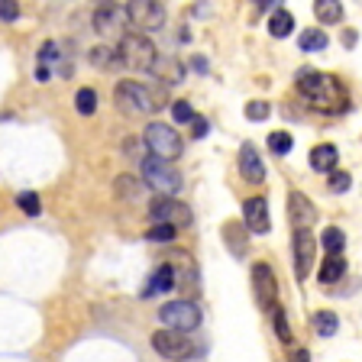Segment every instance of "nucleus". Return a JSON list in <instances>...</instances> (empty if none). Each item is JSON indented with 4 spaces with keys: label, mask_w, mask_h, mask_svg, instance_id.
<instances>
[{
    "label": "nucleus",
    "mask_w": 362,
    "mask_h": 362,
    "mask_svg": "<svg viewBox=\"0 0 362 362\" xmlns=\"http://www.w3.org/2000/svg\"><path fill=\"white\" fill-rule=\"evenodd\" d=\"M298 90L324 113L346 110V94H343L337 78H330V75H320V71L304 68V71H298Z\"/></svg>",
    "instance_id": "1"
},
{
    "label": "nucleus",
    "mask_w": 362,
    "mask_h": 362,
    "mask_svg": "<svg viewBox=\"0 0 362 362\" xmlns=\"http://www.w3.org/2000/svg\"><path fill=\"white\" fill-rule=\"evenodd\" d=\"M113 104L120 107L123 113H152L158 104H162V94L149 90V84L120 81L113 88Z\"/></svg>",
    "instance_id": "2"
},
{
    "label": "nucleus",
    "mask_w": 362,
    "mask_h": 362,
    "mask_svg": "<svg viewBox=\"0 0 362 362\" xmlns=\"http://www.w3.org/2000/svg\"><path fill=\"white\" fill-rule=\"evenodd\" d=\"M120 62L133 71H152L158 62V52L156 45H152L149 36H139V33H129V36L120 39V49H117Z\"/></svg>",
    "instance_id": "3"
},
{
    "label": "nucleus",
    "mask_w": 362,
    "mask_h": 362,
    "mask_svg": "<svg viewBox=\"0 0 362 362\" xmlns=\"http://www.w3.org/2000/svg\"><path fill=\"white\" fill-rule=\"evenodd\" d=\"M143 143H146V149L152 152V158H162V162L178 158L181 149H185L178 129L168 127V123H149V127L143 129Z\"/></svg>",
    "instance_id": "4"
},
{
    "label": "nucleus",
    "mask_w": 362,
    "mask_h": 362,
    "mask_svg": "<svg viewBox=\"0 0 362 362\" xmlns=\"http://www.w3.org/2000/svg\"><path fill=\"white\" fill-rule=\"evenodd\" d=\"M143 178L152 191H158L162 197H172L181 191V172L172 165V162H162V158H143Z\"/></svg>",
    "instance_id": "5"
},
{
    "label": "nucleus",
    "mask_w": 362,
    "mask_h": 362,
    "mask_svg": "<svg viewBox=\"0 0 362 362\" xmlns=\"http://www.w3.org/2000/svg\"><path fill=\"white\" fill-rule=\"evenodd\" d=\"M168 272H172V281L175 288H181V291L188 294L185 301H191L197 291H201V272H197V262L191 252H185V249H175L172 256L165 259Z\"/></svg>",
    "instance_id": "6"
},
{
    "label": "nucleus",
    "mask_w": 362,
    "mask_h": 362,
    "mask_svg": "<svg viewBox=\"0 0 362 362\" xmlns=\"http://www.w3.org/2000/svg\"><path fill=\"white\" fill-rule=\"evenodd\" d=\"M158 320L165 324V330H175V333H191L201 327V308L194 301H168L158 308Z\"/></svg>",
    "instance_id": "7"
},
{
    "label": "nucleus",
    "mask_w": 362,
    "mask_h": 362,
    "mask_svg": "<svg viewBox=\"0 0 362 362\" xmlns=\"http://www.w3.org/2000/svg\"><path fill=\"white\" fill-rule=\"evenodd\" d=\"M252 298H256V308L265 310V314L279 308V279H275L269 262L252 265Z\"/></svg>",
    "instance_id": "8"
},
{
    "label": "nucleus",
    "mask_w": 362,
    "mask_h": 362,
    "mask_svg": "<svg viewBox=\"0 0 362 362\" xmlns=\"http://www.w3.org/2000/svg\"><path fill=\"white\" fill-rule=\"evenodd\" d=\"M149 217L156 220V223L175 226V230L194 223L191 207H188V204H181V201H175V197H152V201H149Z\"/></svg>",
    "instance_id": "9"
},
{
    "label": "nucleus",
    "mask_w": 362,
    "mask_h": 362,
    "mask_svg": "<svg viewBox=\"0 0 362 362\" xmlns=\"http://www.w3.org/2000/svg\"><path fill=\"white\" fill-rule=\"evenodd\" d=\"M123 13H127V23L139 26V30H158L165 23V4H158V0H129V4H123Z\"/></svg>",
    "instance_id": "10"
},
{
    "label": "nucleus",
    "mask_w": 362,
    "mask_h": 362,
    "mask_svg": "<svg viewBox=\"0 0 362 362\" xmlns=\"http://www.w3.org/2000/svg\"><path fill=\"white\" fill-rule=\"evenodd\" d=\"M152 349H156L162 359H188V356L197 353V346L191 343L185 333H175V330H156L152 333Z\"/></svg>",
    "instance_id": "11"
},
{
    "label": "nucleus",
    "mask_w": 362,
    "mask_h": 362,
    "mask_svg": "<svg viewBox=\"0 0 362 362\" xmlns=\"http://www.w3.org/2000/svg\"><path fill=\"white\" fill-rule=\"evenodd\" d=\"M291 252H294V279L304 281L314 272V259H317V240L310 236V230H294Z\"/></svg>",
    "instance_id": "12"
},
{
    "label": "nucleus",
    "mask_w": 362,
    "mask_h": 362,
    "mask_svg": "<svg viewBox=\"0 0 362 362\" xmlns=\"http://www.w3.org/2000/svg\"><path fill=\"white\" fill-rule=\"evenodd\" d=\"M123 26H127V13H123L120 4H98V10H94V30L100 36H123Z\"/></svg>",
    "instance_id": "13"
},
{
    "label": "nucleus",
    "mask_w": 362,
    "mask_h": 362,
    "mask_svg": "<svg viewBox=\"0 0 362 362\" xmlns=\"http://www.w3.org/2000/svg\"><path fill=\"white\" fill-rule=\"evenodd\" d=\"M288 220H291L294 230H310V223L317 220V207L308 194L301 191H291L288 194Z\"/></svg>",
    "instance_id": "14"
},
{
    "label": "nucleus",
    "mask_w": 362,
    "mask_h": 362,
    "mask_svg": "<svg viewBox=\"0 0 362 362\" xmlns=\"http://www.w3.org/2000/svg\"><path fill=\"white\" fill-rule=\"evenodd\" d=\"M243 214H246V233H256V236H265L272 230V220H269V201L265 197H249L243 204Z\"/></svg>",
    "instance_id": "15"
},
{
    "label": "nucleus",
    "mask_w": 362,
    "mask_h": 362,
    "mask_svg": "<svg viewBox=\"0 0 362 362\" xmlns=\"http://www.w3.org/2000/svg\"><path fill=\"white\" fill-rule=\"evenodd\" d=\"M240 175L249 181V185H262L265 181V165H262V156L252 143H243L240 146Z\"/></svg>",
    "instance_id": "16"
},
{
    "label": "nucleus",
    "mask_w": 362,
    "mask_h": 362,
    "mask_svg": "<svg viewBox=\"0 0 362 362\" xmlns=\"http://www.w3.org/2000/svg\"><path fill=\"white\" fill-rule=\"evenodd\" d=\"M246 240H249L246 226L236 223V220H226L223 223V243H226V249H230L236 259H246V249H249Z\"/></svg>",
    "instance_id": "17"
},
{
    "label": "nucleus",
    "mask_w": 362,
    "mask_h": 362,
    "mask_svg": "<svg viewBox=\"0 0 362 362\" xmlns=\"http://www.w3.org/2000/svg\"><path fill=\"white\" fill-rule=\"evenodd\" d=\"M308 162H310L314 172H333V165H337V146H330V143L314 146L310 156H308Z\"/></svg>",
    "instance_id": "18"
},
{
    "label": "nucleus",
    "mask_w": 362,
    "mask_h": 362,
    "mask_svg": "<svg viewBox=\"0 0 362 362\" xmlns=\"http://www.w3.org/2000/svg\"><path fill=\"white\" fill-rule=\"evenodd\" d=\"M162 291H175V281H172L168 265H158L156 269V275H152V279L146 281V288H143V298H152V294H162Z\"/></svg>",
    "instance_id": "19"
},
{
    "label": "nucleus",
    "mask_w": 362,
    "mask_h": 362,
    "mask_svg": "<svg viewBox=\"0 0 362 362\" xmlns=\"http://www.w3.org/2000/svg\"><path fill=\"white\" fill-rule=\"evenodd\" d=\"M343 272H346V259L343 256H327V262L320 265V272H317V279H320V285H333V281L343 279Z\"/></svg>",
    "instance_id": "20"
},
{
    "label": "nucleus",
    "mask_w": 362,
    "mask_h": 362,
    "mask_svg": "<svg viewBox=\"0 0 362 362\" xmlns=\"http://www.w3.org/2000/svg\"><path fill=\"white\" fill-rule=\"evenodd\" d=\"M269 30H272V36H279V39H285V36H291L294 33V16L288 13V10H272V20H269Z\"/></svg>",
    "instance_id": "21"
},
{
    "label": "nucleus",
    "mask_w": 362,
    "mask_h": 362,
    "mask_svg": "<svg viewBox=\"0 0 362 362\" xmlns=\"http://www.w3.org/2000/svg\"><path fill=\"white\" fill-rule=\"evenodd\" d=\"M113 188L123 201H136V197H143V181L133 178V175H120V178L113 181Z\"/></svg>",
    "instance_id": "22"
},
{
    "label": "nucleus",
    "mask_w": 362,
    "mask_h": 362,
    "mask_svg": "<svg viewBox=\"0 0 362 362\" xmlns=\"http://www.w3.org/2000/svg\"><path fill=\"white\" fill-rule=\"evenodd\" d=\"M320 243H324L327 256H339V252H343V246H346V233H343L339 226H327L324 233H320Z\"/></svg>",
    "instance_id": "23"
},
{
    "label": "nucleus",
    "mask_w": 362,
    "mask_h": 362,
    "mask_svg": "<svg viewBox=\"0 0 362 362\" xmlns=\"http://www.w3.org/2000/svg\"><path fill=\"white\" fill-rule=\"evenodd\" d=\"M314 13L320 23H339L343 20V4H339V0H317Z\"/></svg>",
    "instance_id": "24"
},
{
    "label": "nucleus",
    "mask_w": 362,
    "mask_h": 362,
    "mask_svg": "<svg viewBox=\"0 0 362 362\" xmlns=\"http://www.w3.org/2000/svg\"><path fill=\"white\" fill-rule=\"evenodd\" d=\"M327 33H320V30H304L301 36H298V45H301L304 52H320V49H327Z\"/></svg>",
    "instance_id": "25"
},
{
    "label": "nucleus",
    "mask_w": 362,
    "mask_h": 362,
    "mask_svg": "<svg viewBox=\"0 0 362 362\" xmlns=\"http://www.w3.org/2000/svg\"><path fill=\"white\" fill-rule=\"evenodd\" d=\"M75 110L81 113V117H90V113L98 110V90L94 88H81L75 94Z\"/></svg>",
    "instance_id": "26"
},
{
    "label": "nucleus",
    "mask_w": 362,
    "mask_h": 362,
    "mask_svg": "<svg viewBox=\"0 0 362 362\" xmlns=\"http://www.w3.org/2000/svg\"><path fill=\"white\" fill-rule=\"evenodd\" d=\"M314 330L320 337H333L339 330V317L333 310H320V314H314Z\"/></svg>",
    "instance_id": "27"
},
{
    "label": "nucleus",
    "mask_w": 362,
    "mask_h": 362,
    "mask_svg": "<svg viewBox=\"0 0 362 362\" xmlns=\"http://www.w3.org/2000/svg\"><path fill=\"white\" fill-rule=\"evenodd\" d=\"M294 146L291 133H285V129H275V133H269V149L275 152V156H288Z\"/></svg>",
    "instance_id": "28"
},
{
    "label": "nucleus",
    "mask_w": 362,
    "mask_h": 362,
    "mask_svg": "<svg viewBox=\"0 0 362 362\" xmlns=\"http://www.w3.org/2000/svg\"><path fill=\"white\" fill-rule=\"evenodd\" d=\"M16 204H20V211L26 214V217H39V197H36V191H23L20 197H16Z\"/></svg>",
    "instance_id": "29"
},
{
    "label": "nucleus",
    "mask_w": 362,
    "mask_h": 362,
    "mask_svg": "<svg viewBox=\"0 0 362 362\" xmlns=\"http://www.w3.org/2000/svg\"><path fill=\"white\" fill-rule=\"evenodd\" d=\"M175 233H178L175 226L156 223V226H152V230H149V233H146V240H149V243H172V240H175Z\"/></svg>",
    "instance_id": "30"
},
{
    "label": "nucleus",
    "mask_w": 362,
    "mask_h": 362,
    "mask_svg": "<svg viewBox=\"0 0 362 362\" xmlns=\"http://www.w3.org/2000/svg\"><path fill=\"white\" fill-rule=\"evenodd\" d=\"M269 113H272V107L265 104V100H249L246 104V120H269Z\"/></svg>",
    "instance_id": "31"
},
{
    "label": "nucleus",
    "mask_w": 362,
    "mask_h": 362,
    "mask_svg": "<svg viewBox=\"0 0 362 362\" xmlns=\"http://www.w3.org/2000/svg\"><path fill=\"white\" fill-rule=\"evenodd\" d=\"M272 317H275V333L281 337V343H291V327H288V317H285V310L281 308H275L272 310Z\"/></svg>",
    "instance_id": "32"
},
{
    "label": "nucleus",
    "mask_w": 362,
    "mask_h": 362,
    "mask_svg": "<svg viewBox=\"0 0 362 362\" xmlns=\"http://www.w3.org/2000/svg\"><path fill=\"white\" fill-rule=\"evenodd\" d=\"M172 117H175V123H191V120H194V110H191L188 100H175V104H172Z\"/></svg>",
    "instance_id": "33"
},
{
    "label": "nucleus",
    "mask_w": 362,
    "mask_h": 362,
    "mask_svg": "<svg viewBox=\"0 0 362 362\" xmlns=\"http://www.w3.org/2000/svg\"><path fill=\"white\" fill-rule=\"evenodd\" d=\"M330 191H337V194H343V191H349V185H353V178H349V172H330Z\"/></svg>",
    "instance_id": "34"
},
{
    "label": "nucleus",
    "mask_w": 362,
    "mask_h": 362,
    "mask_svg": "<svg viewBox=\"0 0 362 362\" xmlns=\"http://www.w3.org/2000/svg\"><path fill=\"white\" fill-rule=\"evenodd\" d=\"M0 20H20V4H13V0H0Z\"/></svg>",
    "instance_id": "35"
},
{
    "label": "nucleus",
    "mask_w": 362,
    "mask_h": 362,
    "mask_svg": "<svg viewBox=\"0 0 362 362\" xmlns=\"http://www.w3.org/2000/svg\"><path fill=\"white\" fill-rule=\"evenodd\" d=\"M110 59H113L110 49H94V52H90V62L98 68H110Z\"/></svg>",
    "instance_id": "36"
},
{
    "label": "nucleus",
    "mask_w": 362,
    "mask_h": 362,
    "mask_svg": "<svg viewBox=\"0 0 362 362\" xmlns=\"http://www.w3.org/2000/svg\"><path fill=\"white\" fill-rule=\"evenodd\" d=\"M55 55H59V45L55 42H45L42 49H39V62H42V65L45 62H55Z\"/></svg>",
    "instance_id": "37"
},
{
    "label": "nucleus",
    "mask_w": 362,
    "mask_h": 362,
    "mask_svg": "<svg viewBox=\"0 0 362 362\" xmlns=\"http://www.w3.org/2000/svg\"><path fill=\"white\" fill-rule=\"evenodd\" d=\"M191 127H194V139H204V136H207V129H211V123L204 120V117H194V120H191Z\"/></svg>",
    "instance_id": "38"
},
{
    "label": "nucleus",
    "mask_w": 362,
    "mask_h": 362,
    "mask_svg": "<svg viewBox=\"0 0 362 362\" xmlns=\"http://www.w3.org/2000/svg\"><path fill=\"white\" fill-rule=\"evenodd\" d=\"M288 362H310V353L308 349H301V346H294L291 353H288Z\"/></svg>",
    "instance_id": "39"
},
{
    "label": "nucleus",
    "mask_w": 362,
    "mask_h": 362,
    "mask_svg": "<svg viewBox=\"0 0 362 362\" xmlns=\"http://www.w3.org/2000/svg\"><path fill=\"white\" fill-rule=\"evenodd\" d=\"M272 7H279V4H272V0H262V4H256V13H265V10Z\"/></svg>",
    "instance_id": "40"
},
{
    "label": "nucleus",
    "mask_w": 362,
    "mask_h": 362,
    "mask_svg": "<svg viewBox=\"0 0 362 362\" xmlns=\"http://www.w3.org/2000/svg\"><path fill=\"white\" fill-rule=\"evenodd\" d=\"M36 78H39V81H45V78H49V68L39 65V68H36Z\"/></svg>",
    "instance_id": "41"
},
{
    "label": "nucleus",
    "mask_w": 362,
    "mask_h": 362,
    "mask_svg": "<svg viewBox=\"0 0 362 362\" xmlns=\"http://www.w3.org/2000/svg\"><path fill=\"white\" fill-rule=\"evenodd\" d=\"M194 68H197V71H207V62H204L201 55H197V59H194Z\"/></svg>",
    "instance_id": "42"
}]
</instances>
